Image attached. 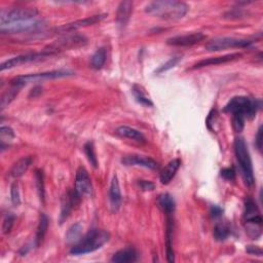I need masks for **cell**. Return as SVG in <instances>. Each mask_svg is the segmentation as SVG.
<instances>
[{
	"label": "cell",
	"mask_w": 263,
	"mask_h": 263,
	"mask_svg": "<svg viewBox=\"0 0 263 263\" xmlns=\"http://www.w3.org/2000/svg\"><path fill=\"white\" fill-rule=\"evenodd\" d=\"M260 107V101L248 97L238 96L230 99L224 107V112L233 114L234 130L237 133H241L245 128L246 120H253Z\"/></svg>",
	"instance_id": "6da1fadb"
},
{
	"label": "cell",
	"mask_w": 263,
	"mask_h": 263,
	"mask_svg": "<svg viewBox=\"0 0 263 263\" xmlns=\"http://www.w3.org/2000/svg\"><path fill=\"white\" fill-rule=\"evenodd\" d=\"M189 6L185 2L176 1V0H158L145 6L146 13L167 21L182 19L187 14Z\"/></svg>",
	"instance_id": "7a4b0ae2"
},
{
	"label": "cell",
	"mask_w": 263,
	"mask_h": 263,
	"mask_svg": "<svg viewBox=\"0 0 263 263\" xmlns=\"http://www.w3.org/2000/svg\"><path fill=\"white\" fill-rule=\"evenodd\" d=\"M110 239V234L104 229H92L84 238L72 247L70 254L73 256L86 255L93 253L108 243Z\"/></svg>",
	"instance_id": "3957f363"
},
{
	"label": "cell",
	"mask_w": 263,
	"mask_h": 263,
	"mask_svg": "<svg viewBox=\"0 0 263 263\" xmlns=\"http://www.w3.org/2000/svg\"><path fill=\"white\" fill-rule=\"evenodd\" d=\"M235 152L246 185L249 187L253 186L255 183V177H254L252 160L249 153L248 146H247V143L244 140V138L242 137L236 138Z\"/></svg>",
	"instance_id": "277c9868"
},
{
	"label": "cell",
	"mask_w": 263,
	"mask_h": 263,
	"mask_svg": "<svg viewBox=\"0 0 263 263\" xmlns=\"http://www.w3.org/2000/svg\"><path fill=\"white\" fill-rule=\"evenodd\" d=\"M46 23L43 20L33 19L29 21H23L12 23L4 26H0V31L2 34H39L44 32Z\"/></svg>",
	"instance_id": "5b68a950"
},
{
	"label": "cell",
	"mask_w": 263,
	"mask_h": 263,
	"mask_svg": "<svg viewBox=\"0 0 263 263\" xmlns=\"http://www.w3.org/2000/svg\"><path fill=\"white\" fill-rule=\"evenodd\" d=\"M37 14L38 10L34 7L18 6L9 9H2L0 13V26L36 19Z\"/></svg>",
	"instance_id": "8992f818"
},
{
	"label": "cell",
	"mask_w": 263,
	"mask_h": 263,
	"mask_svg": "<svg viewBox=\"0 0 263 263\" xmlns=\"http://www.w3.org/2000/svg\"><path fill=\"white\" fill-rule=\"evenodd\" d=\"M73 74L74 73L69 70H55V71L42 72V73H32V74H27V75L16 76L10 80V84L11 86L22 88L28 84H32V82L69 77V76H72Z\"/></svg>",
	"instance_id": "52a82bcc"
},
{
	"label": "cell",
	"mask_w": 263,
	"mask_h": 263,
	"mask_svg": "<svg viewBox=\"0 0 263 263\" xmlns=\"http://www.w3.org/2000/svg\"><path fill=\"white\" fill-rule=\"evenodd\" d=\"M88 43V38L84 35L80 34H72V35H66L63 36L51 44H48L46 47H44L43 51L56 55L63 51H69V49L77 48L80 46H84Z\"/></svg>",
	"instance_id": "ba28073f"
},
{
	"label": "cell",
	"mask_w": 263,
	"mask_h": 263,
	"mask_svg": "<svg viewBox=\"0 0 263 263\" xmlns=\"http://www.w3.org/2000/svg\"><path fill=\"white\" fill-rule=\"evenodd\" d=\"M253 41L249 39H242L235 37H220L209 41L206 44V49L209 52H219L227 48H244L248 47Z\"/></svg>",
	"instance_id": "9c48e42d"
},
{
	"label": "cell",
	"mask_w": 263,
	"mask_h": 263,
	"mask_svg": "<svg viewBox=\"0 0 263 263\" xmlns=\"http://www.w3.org/2000/svg\"><path fill=\"white\" fill-rule=\"evenodd\" d=\"M54 56L53 54H49L45 51H42L40 53H32V54H26V55H21L18 57L11 58L5 62H3L1 65H0V70L4 71L7 69H11L14 67H18V66L28 64V63H34L38 61L45 60L49 57Z\"/></svg>",
	"instance_id": "30bf717a"
},
{
	"label": "cell",
	"mask_w": 263,
	"mask_h": 263,
	"mask_svg": "<svg viewBox=\"0 0 263 263\" xmlns=\"http://www.w3.org/2000/svg\"><path fill=\"white\" fill-rule=\"evenodd\" d=\"M74 190L80 197H91L93 195L92 180L85 167H79L76 172Z\"/></svg>",
	"instance_id": "8fae6325"
},
{
	"label": "cell",
	"mask_w": 263,
	"mask_h": 263,
	"mask_svg": "<svg viewBox=\"0 0 263 263\" xmlns=\"http://www.w3.org/2000/svg\"><path fill=\"white\" fill-rule=\"evenodd\" d=\"M206 39V35L202 32H193L190 34L185 35H178L175 37H171L167 40V43L172 46H192L194 44L200 43Z\"/></svg>",
	"instance_id": "7c38bea8"
},
{
	"label": "cell",
	"mask_w": 263,
	"mask_h": 263,
	"mask_svg": "<svg viewBox=\"0 0 263 263\" xmlns=\"http://www.w3.org/2000/svg\"><path fill=\"white\" fill-rule=\"evenodd\" d=\"M122 162L127 167H142L150 170H156L158 168V163L154 159L142 155H127L122 158Z\"/></svg>",
	"instance_id": "4fadbf2b"
},
{
	"label": "cell",
	"mask_w": 263,
	"mask_h": 263,
	"mask_svg": "<svg viewBox=\"0 0 263 263\" xmlns=\"http://www.w3.org/2000/svg\"><path fill=\"white\" fill-rule=\"evenodd\" d=\"M81 197L77 194L75 190L68 191L66 195L63 197L62 202V209H61V215H60V221L63 223L64 220L67 219L70 215V213L75 209L76 206H78Z\"/></svg>",
	"instance_id": "5bb4252c"
},
{
	"label": "cell",
	"mask_w": 263,
	"mask_h": 263,
	"mask_svg": "<svg viewBox=\"0 0 263 263\" xmlns=\"http://www.w3.org/2000/svg\"><path fill=\"white\" fill-rule=\"evenodd\" d=\"M105 16H106V14L92 15V16H89V18H86V19L78 20V21H75L73 23H69L67 25H63L57 29V32L68 33V32H71V31H74V30H77L80 28L92 26V25H95L99 22H101L103 19H105Z\"/></svg>",
	"instance_id": "9a60e30c"
},
{
	"label": "cell",
	"mask_w": 263,
	"mask_h": 263,
	"mask_svg": "<svg viewBox=\"0 0 263 263\" xmlns=\"http://www.w3.org/2000/svg\"><path fill=\"white\" fill-rule=\"evenodd\" d=\"M109 202H110V208L113 213H117L122 206L123 203V197H122V191L118 176L114 175L111 184L109 188Z\"/></svg>",
	"instance_id": "2e32d148"
},
{
	"label": "cell",
	"mask_w": 263,
	"mask_h": 263,
	"mask_svg": "<svg viewBox=\"0 0 263 263\" xmlns=\"http://www.w3.org/2000/svg\"><path fill=\"white\" fill-rule=\"evenodd\" d=\"M242 57V54L240 53H235V54H229V55H224L221 57H214V58H208L205 60H202L200 62H197L192 66L191 69H201L204 67H208V66H215V65H220L224 63L232 62L235 60H238Z\"/></svg>",
	"instance_id": "e0dca14e"
},
{
	"label": "cell",
	"mask_w": 263,
	"mask_h": 263,
	"mask_svg": "<svg viewBox=\"0 0 263 263\" xmlns=\"http://www.w3.org/2000/svg\"><path fill=\"white\" fill-rule=\"evenodd\" d=\"M245 223H262V217L258 206L251 197H248L245 202Z\"/></svg>",
	"instance_id": "ac0fdd59"
},
{
	"label": "cell",
	"mask_w": 263,
	"mask_h": 263,
	"mask_svg": "<svg viewBox=\"0 0 263 263\" xmlns=\"http://www.w3.org/2000/svg\"><path fill=\"white\" fill-rule=\"evenodd\" d=\"M133 12V2L132 1H122L118 7L117 11V23L120 28H125Z\"/></svg>",
	"instance_id": "d6986e66"
},
{
	"label": "cell",
	"mask_w": 263,
	"mask_h": 263,
	"mask_svg": "<svg viewBox=\"0 0 263 263\" xmlns=\"http://www.w3.org/2000/svg\"><path fill=\"white\" fill-rule=\"evenodd\" d=\"M180 166H181V160L179 158H175V159L171 160L167 164V167L164 168L160 173L159 179H160L161 184H164V185L169 184L173 180V178L175 177Z\"/></svg>",
	"instance_id": "ffe728a7"
},
{
	"label": "cell",
	"mask_w": 263,
	"mask_h": 263,
	"mask_svg": "<svg viewBox=\"0 0 263 263\" xmlns=\"http://www.w3.org/2000/svg\"><path fill=\"white\" fill-rule=\"evenodd\" d=\"M138 259V253L134 248H125L119 252L115 253L112 258L111 262L114 263H128V262H135Z\"/></svg>",
	"instance_id": "44dd1931"
},
{
	"label": "cell",
	"mask_w": 263,
	"mask_h": 263,
	"mask_svg": "<svg viewBox=\"0 0 263 263\" xmlns=\"http://www.w3.org/2000/svg\"><path fill=\"white\" fill-rule=\"evenodd\" d=\"M31 162H32L31 156H24V157L20 158L18 161L14 162L13 166L11 167V169L9 171L10 177H12L14 179L22 177L27 172V170L29 169Z\"/></svg>",
	"instance_id": "7402d4cb"
},
{
	"label": "cell",
	"mask_w": 263,
	"mask_h": 263,
	"mask_svg": "<svg viewBox=\"0 0 263 263\" xmlns=\"http://www.w3.org/2000/svg\"><path fill=\"white\" fill-rule=\"evenodd\" d=\"M117 134L123 138H127V139H131V140H134L140 143H144L146 141L144 135L139 132L136 129L133 128H130L127 126H123L117 129Z\"/></svg>",
	"instance_id": "603a6c76"
},
{
	"label": "cell",
	"mask_w": 263,
	"mask_h": 263,
	"mask_svg": "<svg viewBox=\"0 0 263 263\" xmlns=\"http://www.w3.org/2000/svg\"><path fill=\"white\" fill-rule=\"evenodd\" d=\"M157 204L159 208L164 212V214H174L176 209L175 200L169 193H162L158 196Z\"/></svg>",
	"instance_id": "cb8c5ba5"
},
{
	"label": "cell",
	"mask_w": 263,
	"mask_h": 263,
	"mask_svg": "<svg viewBox=\"0 0 263 263\" xmlns=\"http://www.w3.org/2000/svg\"><path fill=\"white\" fill-rule=\"evenodd\" d=\"M48 223H49V220L47 218V216L45 215V214H41L40 215V218H39V223H38V227H37V232H36V239H35V245L36 247H39L43 240H44V237L47 233V229H48Z\"/></svg>",
	"instance_id": "d4e9b609"
},
{
	"label": "cell",
	"mask_w": 263,
	"mask_h": 263,
	"mask_svg": "<svg viewBox=\"0 0 263 263\" xmlns=\"http://www.w3.org/2000/svg\"><path fill=\"white\" fill-rule=\"evenodd\" d=\"M230 234H232V230H230V227L226 222H219L214 227V238L219 242L225 241L230 236Z\"/></svg>",
	"instance_id": "484cf974"
},
{
	"label": "cell",
	"mask_w": 263,
	"mask_h": 263,
	"mask_svg": "<svg viewBox=\"0 0 263 263\" xmlns=\"http://www.w3.org/2000/svg\"><path fill=\"white\" fill-rule=\"evenodd\" d=\"M106 59H107V52H106V49L104 47H100V48H98L96 53L93 55L92 57V66H93V68L99 70V69H101L103 66L105 65L106 63Z\"/></svg>",
	"instance_id": "4316f807"
},
{
	"label": "cell",
	"mask_w": 263,
	"mask_h": 263,
	"mask_svg": "<svg viewBox=\"0 0 263 263\" xmlns=\"http://www.w3.org/2000/svg\"><path fill=\"white\" fill-rule=\"evenodd\" d=\"M82 234V225L80 223H75L71 225L66 234V242L68 244L78 243L81 239Z\"/></svg>",
	"instance_id": "83f0119b"
},
{
	"label": "cell",
	"mask_w": 263,
	"mask_h": 263,
	"mask_svg": "<svg viewBox=\"0 0 263 263\" xmlns=\"http://www.w3.org/2000/svg\"><path fill=\"white\" fill-rule=\"evenodd\" d=\"M20 89H21L20 87L11 86V88L9 90H7L5 93L2 94L1 101H0V107H1V110L6 108L10 104V102L15 98V96L18 95Z\"/></svg>",
	"instance_id": "f1b7e54d"
},
{
	"label": "cell",
	"mask_w": 263,
	"mask_h": 263,
	"mask_svg": "<svg viewBox=\"0 0 263 263\" xmlns=\"http://www.w3.org/2000/svg\"><path fill=\"white\" fill-rule=\"evenodd\" d=\"M0 139H1V150L3 151L5 149V146H8V144L14 139L12 129L9 127H1V129H0Z\"/></svg>",
	"instance_id": "f546056e"
},
{
	"label": "cell",
	"mask_w": 263,
	"mask_h": 263,
	"mask_svg": "<svg viewBox=\"0 0 263 263\" xmlns=\"http://www.w3.org/2000/svg\"><path fill=\"white\" fill-rule=\"evenodd\" d=\"M133 94H134L136 101L138 103H140L141 105H144V106H147V107L153 106V103L151 102L150 99L146 96V94L143 92L141 87L134 86L133 87Z\"/></svg>",
	"instance_id": "4dcf8cb0"
},
{
	"label": "cell",
	"mask_w": 263,
	"mask_h": 263,
	"mask_svg": "<svg viewBox=\"0 0 263 263\" xmlns=\"http://www.w3.org/2000/svg\"><path fill=\"white\" fill-rule=\"evenodd\" d=\"M181 60H182V56H180V55L172 57L169 61H167L166 63L162 64L161 66H159V67L157 68V70L155 71V73L160 74V73H163V72H166V71H168V70L174 68L175 66H176Z\"/></svg>",
	"instance_id": "1f68e13d"
},
{
	"label": "cell",
	"mask_w": 263,
	"mask_h": 263,
	"mask_svg": "<svg viewBox=\"0 0 263 263\" xmlns=\"http://www.w3.org/2000/svg\"><path fill=\"white\" fill-rule=\"evenodd\" d=\"M85 153L89 159V161L91 162L92 166L94 168H97L98 167V159H97V156H96V151H95V147H94V143L93 142H88L85 147Z\"/></svg>",
	"instance_id": "d6a6232c"
},
{
	"label": "cell",
	"mask_w": 263,
	"mask_h": 263,
	"mask_svg": "<svg viewBox=\"0 0 263 263\" xmlns=\"http://www.w3.org/2000/svg\"><path fill=\"white\" fill-rule=\"evenodd\" d=\"M35 179H36V187L38 190V194L40 200L44 199V181H43V172L41 170L35 171Z\"/></svg>",
	"instance_id": "836d02e7"
},
{
	"label": "cell",
	"mask_w": 263,
	"mask_h": 263,
	"mask_svg": "<svg viewBox=\"0 0 263 263\" xmlns=\"http://www.w3.org/2000/svg\"><path fill=\"white\" fill-rule=\"evenodd\" d=\"M10 200L13 206H19L21 204V195L19 190V184L13 182L10 187Z\"/></svg>",
	"instance_id": "e575fe53"
},
{
	"label": "cell",
	"mask_w": 263,
	"mask_h": 263,
	"mask_svg": "<svg viewBox=\"0 0 263 263\" xmlns=\"http://www.w3.org/2000/svg\"><path fill=\"white\" fill-rule=\"evenodd\" d=\"M14 220H15V217L14 215H12V214L8 213L6 214V215L4 216V219H3V224H2V230H3V234H8L10 233V230L14 224Z\"/></svg>",
	"instance_id": "d590c367"
},
{
	"label": "cell",
	"mask_w": 263,
	"mask_h": 263,
	"mask_svg": "<svg viewBox=\"0 0 263 263\" xmlns=\"http://www.w3.org/2000/svg\"><path fill=\"white\" fill-rule=\"evenodd\" d=\"M247 15V12L244 11L241 7L234 8L232 10H229L228 12L225 13V18L228 19H239V18H244V16Z\"/></svg>",
	"instance_id": "8d00e7d4"
},
{
	"label": "cell",
	"mask_w": 263,
	"mask_h": 263,
	"mask_svg": "<svg viewBox=\"0 0 263 263\" xmlns=\"http://www.w3.org/2000/svg\"><path fill=\"white\" fill-rule=\"evenodd\" d=\"M216 119H217V111L216 109H213L209 113V117L206 121V125L210 131H214V125L216 123Z\"/></svg>",
	"instance_id": "74e56055"
},
{
	"label": "cell",
	"mask_w": 263,
	"mask_h": 263,
	"mask_svg": "<svg viewBox=\"0 0 263 263\" xmlns=\"http://www.w3.org/2000/svg\"><path fill=\"white\" fill-rule=\"evenodd\" d=\"M138 186L142 191H152L155 188V185L147 180H139L138 181Z\"/></svg>",
	"instance_id": "f35d334b"
},
{
	"label": "cell",
	"mask_w": 263,
	"mask_h": 263,
	"mask_svg": "<svg viewBox=\"0 0 263 263\" xmlns=\"http://www.w3.org/2000/svg\"><path fill=\"white\" fill-rule=\"evenodd\" d=\"M221 176L227 181H233L236 179V170L233 167L225 168L221 170Z\"/></svg>",
	"instance_id": "ab89813d"
},
{
	"label": "cell",
	"mask_w": 263,
	"mask_h": 263,
	"mask_svg": "<svg viewBox=\"0 0 263 263\" xmlns=\"http://www.w3.org/2000/svg\"><path fill=\"white\" fill-rule=\"evenodd\" d=\"M210 214H211L212 218L217 219V218H220L222 216L223 210L219 206H212L211 210H210Z\"/></svg>",
	"instance_id": "60d3db41"
},
{
	"label": "cell",
	"mask_w": 263,
	"mask_h": 263,
	"mask_svg": "<svg viewBox=\"0 0 263 263\" xmlns=\"http://www.w3.org/2000/svg\"><path fill=\"white\" fill-rule=\"evenodd\" d=\"M246 251H247V253H249L250 255L259 256V257L262 256V250H261V248H259V247H257V246H248V247H247Z\"/></svg>",
	"instance_id": "b9f144b4"
},
{
	"label": "cell",
	"mask_w": 263,
	"mask_h": 263,
	"mask_svg": "<svg viewBox=\"0 0 263 263\" xmlns=\"http://www.w3.org/2000/svg\"><path fill=\"white\" fill-rule=\"evenodd\" d=\"M255 145L257 147V149L261 151L262 149V127L260 126L258 131H257V135H256V140H255Z\"/></svg>",
	"instance_id": "7bdbcfd3"
},
{
	"label": "cell",
	"mask_w": 263,
	"mask_h": 263,
	"mask_svg": "<svg viewBox=\"0 0 263 263\" xmlns=\"http://www.w3.org/2000/svg\"><path fill=\"white\" fill-rule=\"evenodd\" d=\"M41 93H42V88H40V87H35L34 89H33V90L31 91L29 97H30V98H36V97H38L39 95H41Z\"/></svg>",
	"instance_id": "ee69618b"
}]
</instances>
